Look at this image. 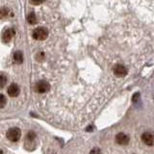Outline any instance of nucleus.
Masks as SVG:
<instances>
[{"label": "nucleus", "mask_w": 154, "mask_h": 154, "mask_svg": "<svg viewBox=\"0 0 154 154\" xmlns=\"http://www.w3.org/2000/svg\"><path fill=\"white\" fill-rule=\"evenodd\" d=\"M115 141L118 144H120V146H126L129 143V137L124 133H119L117 136H116Z\"/></svg>", "instance_id": "6e6552de"}, {"label": "nucleus", "mask_w": 154, "mask_h": 154, "mask_svg": "<svg viewBox=\"0 0 154 154\" xmlns=\"http://www.w3.org/2000/svg\"><path fill=\"white\" fill-rule=\"evenodd\" d=\"M45 0H30V3L32 5H35V6H37V5H40L42 4Z\"/></svg>", "instance_id": "2eb2a0df"}, {"label": "nucleus", "mask_w": 154, "mask_h": 154, "mask_svg": "<svg viewBox=\"0 0 154 154\" xmlns=\"http://www.w3.org/2000/svg\"><path fill=\"white\" fill-rule=\"evenodd\" d=\"M142 141L146 146H151L154 144V135L150 132H144L142 135Z\"/></svg>", "instance_id": "423d86ee"}, {"label": "nucleus", "mask_w": 154, "mask_h": 154, "mask_svg": "<svg viewBox=\"0 0 154 154\" xmlns=\"http://www.w3.org/2000/svg\"><path fill=\"white\" fill-rule=\"evenodd\" d=\"M32 37L36 41H45L48 37V30L45 27H38L33 31Z\"/></svg>", "instance_id": "f257e3e1"}, {"label": "nucleus", "mask_w": 154, "mask_h": 154, "mask_svg": "<svg viewBox=\"0 0 154 154\" xmlns=\"http://www.w3.org/2000/svg\"><path fill=\"white\" fill-rule=\"evenodd\" d=\"M36 59H37L38 61H42L43 59H45V53H43V52L38 53V54H37V57H36Z\"/></svg>", "instance_id": "4468645a"}, {"label": "nucleus", "mask_w": 154, "mask_h": 154, "mask_svg": "<svg viewBox=\"0 0 154 154\" xmlns=\"http://www.w3.org/2000/svg\"><path fill=\"white\" fill-rule=\"evenodd\" d=\"M35 138H36V133L35 132H34V131L28 132V134H27V140H29V141L32 142Z\"/></svg>", "instance_id": "9b49d317"}, {"label": "nucleus", "mask_w": 154, "mask_h": 154, "mask_svg": "<svg viewBox=\"0 0 154 154\" xmlns=\"http://www.w3.org/2000/svg\"><path fill=\"white\" fill-rule=\"evenodd\" d=\"M90 154H101V150L99 148H97V147H95V148H93L91 150V152H90Z\"/></svg>", "instance_id": "dca6fc26"}, {"label": "nucleus", "mask_w": 154, "mask_h": 154, "mask_svg": "<svg viewBox=\"0 0 154 154\" xmlns=\"http://www.w3.org/2000/svg\"><path fill=\"white\" fill-rule=\"evenodd\" d=\"M50 90V84L45 80H41L36 83L35 91L38 94H45Z\"/></svg>", "instance_id": "7ed1b4c3"}, {"label": "nucleus", "mask_w": 154, "mask_h": 154, "mask_svg": "<svg viewBox=\"0 0 154 154\" xmlns=\"http://www.w3.org/2000/svg\"><path fill=\"white\" fill-rule=\"evenodd\" d=\"M114 74L118 77H122L127 74V69L123 65H116L114 66Z\"/></svg>", "instance_id": "39448f33"}, {"label": "nucleus", "mask_w": 154, "mask_h": 154, "mask_svg": "<svg viewBox=\"0 0 154 154\" xmlns=\"http://www.w3.org/2000/svg\"><path fill=\"white\" fill-rule=\"evenodd\" d=\"M27 20L28 22L30 23V24H36L37 23V17H36V14L35 13H30L28 14V17H27Z\"/></svg>", "instance_id": "9d476101"}, {"label": "nucleus", "mask_w": 154, "mask_h": 154, "mask_svg": "<svg viewBox=\"0 0 154 154\" xmlns=\"http://www.w3.org/2000/svg\"><path fill=\"white\" fill-rule=\"evenodd\" d=\"M0 100H1V103H0V107H1V108H4L5 104H6V98H5L4 94H1V95H0Z\"/></svg>", "instance_id": "ddd939ff"}, {"label": "nucleus", "mask_w": 154, "mask_h": 154, "mask_svg": "<svg viewBox=\"0 0 154 154\" xmlns=\"http://www.w3.org/2000/svg\"><path fill=\"white\" fill-rule=\"evenodd\" d=\"M14 62L17 65L22 64L23 62V54L21 53V51H17L14 54Z\"/></svg>", "instance_id": "1a4fd4ad"}, {"label": "nucleus", "mask_w": 154, "mask_h": 154, "mask_svg": "<svg viewBox=\"0 0 154 154\" xmlns=\"http://www.w3.org/2000/svg\"><path fill=\"white\" fill-rule=\"evenodd\" d=\"M7 93L10 96H11V97H17V96L19 94V93H20V89H19L17 84L13 83L8 87Z\"/></svg>", "instance_id": "0eeeda50"}, {"label": "nucleus", "mask_w": 154, "mask_h": 154, "mask_svg": "<svg viewBox=\"0 0 154 154\" xmlns=\"http://www.w3.org/2000/svg\"><path fill=\"white\" fill-rule=\"evenodd\" d=\"M6 137L9 141L11 142H17L21 137V131L20 129L17 127H13L11 129H9L6 133Z\"/></svg>", "instance_id": "f03ea898"}, {"label": "nucleus", "mask_w": 154, "mask_h": 154, "mask_svg": "<svg viewBox=\"0 0 154 154\" xmlns=\"http://www.w3.org/2000/svg\"><path fill=\"white\" fill-rule=\"evenodd\" d=\"M139 97H140V94L136 93V94H135L133 95V98H132L133 102H137V100L139 99Z\"/></svg>", "instance_id": "a211bd4d"}, {"label": "nucleus", "mask_w": 154, "mask_h": 154, "mask_svg": "<svg viewBox=\"0 0 154 154\" xmlns=\"http://www.w3.org/2000/svg\"><path fill=\"white\" fill-rule=\"evenodd\" d=\"M7 82V77L5 76L4 73H1V88H4V86L6 85Z\"/></svg>", "instance_id": "f8f14e48"}, {"label": "nucleus", "mask_w": 154, "mask_h": 154, "mask_svg": "<svg viewBox=\"0 0 154 154\" xmlns=\"http://www.w3.org/2000/svg\"><path fill=\"white\" fill-rule=\"evenodd\" d=\"M93 129H94V127L91 128V126H89L88 128H87V131H91V130H93Z\"/></svg>", "instance_id": "6ab92c4d"}, {"label": "nucleus", "mask_w": 154, "mask_h": 154, "mask_svg": "<svg viewBox=\"0 0 154 154\" xmlns=\"http://www.w3.org/2000/svg\"><path fill=\"white\" fill-rule=\"evenodd\" d=\"M8 14H9V10L8 9H2L1 10V17H4L5 16H6V14L8 16Z\"/></svg>", "instance_id": "f3484780"}, {"label": "nucleus", "mask_w": 154, "mask_h": 154, "mask_svg": "<svg viewBox=\"0 0 154 154\" xmlns=\"http://www.w3.org/2000/svg\"><path fill=\"white\" fill-rule=\"evenodd\" d=\"M14 35H16V31H14L13 28H8L2 34V41L5 43H8L11 42V40L14 38Z\"/></svg>", "instance_id": "20e7f679"}]
</instances>
